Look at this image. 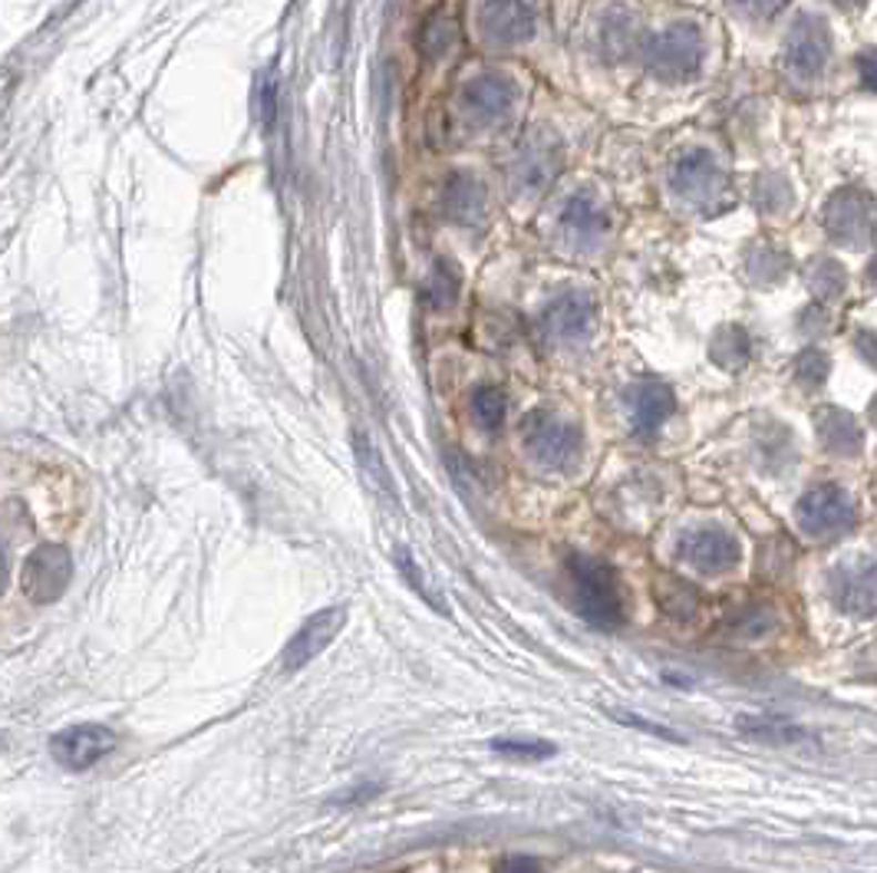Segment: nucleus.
Here are the masks:
<instances>
[{"label": "nucleus", "instance_id": "f8f14e48", "mask_svg": "<svg viewBox=\"0 0 877 873\" xmlns=\"http://www.w3.org/2000/svg\"><path fill=\"white\" fill-rule=\"evenodd\" d=\"M815 425H818V439H822V445H825L832 455H838V459H855V455H861V449H865V432L858 429V422H855L848 412H842V409H822V412L815 415Z\"/></svg>", "mask_w": 877, "mask_h": 873}, {"label": "nucleus", "instance_id": "a211bd4d", "mask_svg": "<svg viewBox=\"0 0 877 873\" xmlns=\"http://www.w3.org/2000/svg\"><path fill=\"white\" fill-rule=\"evenodd\" d=\"M472 409H476V419L482 429H499L501 419H504V396L499 389H479L472 399Z\"/></svg>", "mask_w": 877, "mask_h": 873}, {"label": "nucleus", "instance_id": "7ed1b4c3", "mask_svg": "<svg viewBox=\"0 0 877 873\" xmlns=\"http://www.w3.org/2000/svg\"><path fill=\"white\" fill-rule=\"evenodd\" d=\"M73 581V557L63 544H40L27 554L20 571V590L30 604H53Z\"/></svg>", "mask_w": 877, "mask_h": 873}, {"label": "nucleus", "instance_id": "6e6552de", "mask_svg": "<svg viewBox=\"0 0 877 873\" xmlns=\"http://www.w3.org/2000/svg\"><path fill=\"white\" fill-rule=\"evenodd\" d=\"M344 624H347V610H344V607H327V610L314 614L307 624L300 626V629L287 639L284 653H281V666H284L287 672L304 669L310 659H317V656L337 639V633L344 629Z\"/></svg>", "mask_w": 877, "mask_h": 873}, {"label": "nucleus", "instance_id": "9d476101", "mask_svg": "<svg viewBox=\"0 0 877 873\" xmlns=\"http://www.w3.org/2000/svg\"><path fill=\"white\" fill-rule=\"evenodd\" d=\"M828 60V33L815 20H802L785 43V66L798 80H815Z\"/></svg>", "mask_w": 877, "mask_h": 873}, {"label": "nucleus", "instance_id": "a878e982", "mask_svg": "<svg viewBox=\"0 0 877 873\" xmlns=\"http://www.w3.org/2000/svg\"><path fill=\"white\" fill-rule=\"evenodd\" d=\"M871 419H875V425H877V396H875V402H871Z\"/></svg>", "mask_w": 877, "mask_h": 873}, {"label": "nucleus", "instance_id": "5701e85b", "mask_svg": "<svg viewBox=\"0 0 877 873\" xmlns=\"http://www.w3.org/2000/svg\"><path fill=\"white\" fill-rule=\"evenodd\" d=\"M858 70H861L865 86L877 93V50H865V53L858 57Z\"/></svg>", "mask_w": 877, "mask_h": 873}, {"label": "nucleus", "instance_id": "2eb2a0df", "mask_svg": "<svg viewBox=\"0 0 877 873\" xmlns=\"http://www.w3.org/2000/svg\"><path fill=\"white\" fill-rule=\"evenodd\" d=\"M531 20L534 13L521 3V0H501L489 10V30L499 37V40H518L531 30Z\"/></svg>", "mask_w": 877, "mask_h": 873}, {"label": "nucleus", "instance_id": "f257e3e1", "mask_svg": "<svg viewBox=\"0 0 877 873\" xmlns=\"http://www.w3.org/2000/svg\"><path fill=\"white\" fill-rule=\"evenodd\" d=\"M571 577H574V600L588 624L618 626L624 620V600L614 571L604 561L594 557H571Z\"/></svg>", "mask_w": 877, "mask_h": 873}, {"label": "nucleus", "instance_id": "4be33fe9", "mask_svg": "<svg viewBox=\"0 0 877 873\" xmlns=\"http://www.w3.org/2000/svg\"><path fill=\"white\" fill-rule=\"evenodd\" d=\"M499 873H541V864L524 854H511L499 864Z\"/></svg>", "mask_w": 877, "mask_h": 873}, {"label": "nucleus", "instance_id": "cd10ccee", "mask_svg": "<svg viewBox=\"0 0 877 873\" xmlns=\"http://www.w3.org/2000/svg\"><path fill=\"white\" fill-rule=\"evenodd\" d=\"M838 3H845V7H848V3H865V0H838Z\"/></svg>", "mask_w": 877, "mask_h": 873}, {"label": "nucleus", "instance_id": "423d86ee", "mask_svg": "<svg viewBox=\"0 0 877 873\" xmlns=\"http://www.w3.org/2000/svg\"><path fill=\"white\" fill-rule=\"evenodd\" d=\"M680 557L706 574V577H716V574H730L740 561H743V547L740 541L723 531V527H696V531H686L680 537Z\"/></svg>", "mask_w": 877, "mask_h": 873}, {"label": "nucleus", "instance_id": "20e7f679", "mask_svg": "<svg viewBox=\"0 0 877 873\" xmlns=\"http://www.w3.org/2000/svg\"><path fill=\"white\" fill-rule=\"evenodd\" d=\"M521 439H524V449L534 455V462H541L548 469H568L581 449L578 429L554 419V415H544V412H534L524 419Z\"/></svg>", "mask_w": 877, "mask_h": 873}, {"label": "nucleus", "instance_id": "1a4fd4ad", "mask_svg": "<svg viewBox=\"0 0 877 873\" xmlns=\"http://www.w3.org/2000/svg\"><path fill=\"white\" fill-rule=\"evenodd\" d=\"M825 225H828L832 238H838L851 248H861V245H868L871 228H875V205L861 192H842L828 205Z\"/></svg>", "mask_w": 877, "mask_h": 873}, {"label": "nucleus", "instance_id": "39448f33", "mask_svg": "<svg viewBox=\"0 0 877 873\" xmlns=\"http://www.w3.org/2000/svg\"><path fill=\"white\" fill-rule=\"evenodd\" d=\"M828 590L838 610L851 617H875L877 614V561L871 557H851L842 561L828 574Z\"/></svg>", "mask_w": 877, "mask_h": 873}, {"label": "nucleus", "instance_id": "9b49d317", "mask_svg": "<svg viewBox=\"0 0 877 873\" xmlns=\"http://www.w3.org/2000/svg\"><path fill=\"white\" fill-rule=\"evenodd\" d=\"M700 57H703V43H700V33L693 27L666 30L650 50V63L666 76H683V73L696 70Z\"/></svg>", "mask_w": 877, "mask_h": 873}, {"label": "nucleus", "instance_id": "393cba45", "mask_svg": "<svg viewBox=\"0 0 877 873\" xmlns=\"http://www.w3.org/2000/svg\"><path fill=\"white\" fill-rule=\"evenodd\" d=\"M749 13H755V17H772V13H778L788 0H740Z\"/></svg>", "mask_w": 877, "mask_h": 873}, {"label": "nucleus", "instance_id": "f03ea898", "mask_svg": "<svg viewBox=\"0 0 877 873\" xmlns=\"http://www.w3.org/2000/svg\"><path fill=\"white\" fill-rule=\"evenodd\" d=\"M795 521L802 527V534L815 537V541H838L842 534H848L858 524V511L851 495L842 485H815L812 492H805L798 504H795Z\"/></svg>", "mask_w": 877, "mask_h": 873}, {"label": "nucleus", "instance_id": "bb28decb", "mask_svg": "<svg viewBox=\"0 0 877 873\" xmlns=\"http://www.w3.org/2000/svg\"><path fill=\"white\" fill-rule=\"evenodd\" d=\"M871 280H875V284H877V260H875V264H871Z\"/></svg>", "mask_w": 877, "mask_h": 873}, {"label": "nucleus", "instance_id": "412c9836", "mask_svg": "<svg viewBox=\"0 0 877 873\" xmlns=\"http://www.w3.org/2000/svg\"><path fill=\"white\" fill-rule=\"evenodd\" d=\"M815 284H818V290L825 287V297L838 294L842 290V267L822 260V267H815Z\"/></svg>", "mask_w": 877, "mask_h": 873}, {"label": "nucleus", "instance_id": "dca6fc26", "mask_svg": "<svg viewBox=\"0 0 877 873\" xmlns=\"http://www.w3.org/2000/svg\"><path fill=\"white\" fill-rule=\"evenodd\" d=\"M656 600H660V607H663L670 617H680V620H690V617L700 610V594H696L690 584L676 581V577H663V581H660V587H656Z\"/></svg>", "mask_w": 877, "mask_h": 873}, {"label": "nucleus", "instance_id": "0eeeda50", "mask_svg": "<svg viewBox=\"0 0 877 873\" xmlns=\"http://www.w3.org/2000/svg\"><path fill=\"white\" fill-rule=\"evenodd\" d=\"M116 749V732L100 722H80L50 739V754L67 771H86Z\"/></svg>", "mask_w": 877, "mask_h": 873}, {"label": "nucleus", "instance_id": "6ab92c4d", "mask_svg": "<svg viewBox=\"0 0 877 873\" xmlns=\"http://www.w3.org/2000/svg\"><path fill=\"white\" fill-rule=\"evenodd\" d=\"M492 749L504 758H524V761H541V758L554 754L551 742H521V739H499V742H492Z\"/></svg>", "mask_w": 877, "mask_h": 873}, {"label": "nucleus", "instance_id": "f3484780", "mask_svg": "<svg viewBox=\"0 0 877 873\" xmlns=\"http://www.w3.org/2000/svg\"><path fill=\"white\" fill-rule=\"evenodd\" d=\"M720 175H716V168L710 165V158H686L683 165H680V172H676V185L683 188V192H690V195H696V192H710L713 188V182H716Z\"/></svg>", "mask_w": 877, "mask_h": 873}, {"label": "nucleus", "instance_id": "ddd939ff", "mask_svg": "<svg viewBox=\"0 0 877 873\" xmlns=\"http://www.w3.org/2000/svg\"><path fill=\"white\" fill-rule=\"evenodd\" d=\"M673 392L660 382H646L640 389H633L630 396V412H633V425L640 435H650L663 425V419L673 412Z\"/></svg>", "mask_w": 877, "mask_h": 873}, {"label": "nucleus", "instance_id": "aec40b11", "mask_svg": "<svg viewBox=\"0 0 877 873\" xmlns=\"http://www.w3.org/2000/svg\"><path fill=\"white\" fill-rule=\"evenodd\" d=\"M825 373H828V360H825L818 350L802 353L798 363H795V376H798L802 382H808V386H818V382L825 379Z\"/></svg>", "mask_w": 877, "mask_h": 873}, {"label": "nucleus", "instance_id": "4468645a", "mask_svg": "<svg viewBox=\"0 0 877 873\" xmlns=\"http://www.w3.org/2000/svg\"><path fill=\"white\" fill-rule=\"evenodd\" d=\"M740 732H746L749 739H758V742H768V746H792V742L808 739L805 729H798L785 719H765V716H743Z\"/></svg>", "mask_w": 877, "mask_h": 873}, {"label": "nucleus", "instance_id": "b1692460", "mask_svg": "<svg viewBox=\"0 0 877 873\" xmlns=\"http://www.w3.org/2000/svg\"><path fill=\"white\" fill-rule=\"evenodd\" d=\"M618 719H621V722H626V726H636V729L650 732V736H660V739H673V742H680V736H676V732H670V729H660V726H650V722H643L640 716H630V712H618Z\"/></svg>", "mask_w": 877, "mask_h": 873}]
</instances>
